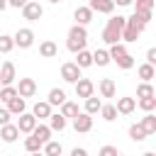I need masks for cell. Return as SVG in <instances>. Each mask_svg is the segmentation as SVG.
<instances>
[{
	"label": "cell",
	"instance_id": "cell-1",
	"mask_svg": "<svg viewBox=\"0 0 156 156\" xmlns=\"http://www.w3.org/2000/svg\"><path fill=\"white\" fill-rule=\"evenodd\" d=\"M124 22H127V17H122V15H112V17L107 20L105 29H102V41H105V44H115V41H119Z\"/></svg>",
	"mask_w": 156,
	"mask_h": 156
},
{
	"label": "cell",
	"instance_id": "cell-2",
	"mask_svg": "<svg viewBox=\"0 0 156 156\" xmlns=\"http://www.w3.org/2000/svg\"><path fill=\"white\" fill-rule=\"evenodd\" d=\"M85 44H88V29H85V24H73L71 29H68V39H66V49L68 51H80V49H85Z\"/></svg>",
	"mask_w": 156,
	"mask_h": 156
},
{
	"label": "cell",
	"instance_id": "cell-3",
	"mask_svg": "<svg viewBox=\"0 0 156 156\" xmlns=\"http://www.w3.org/2000/svg\"><path fill=\"white\" fill-rule=\"evenodd\" d=\"M20 10H22V17H24L27 22H37V20H41V15H44V7L39 5V0H27Z\"/></svg>",
	"mask_w": 156,
	"mask_h": 156
},
{
	"label": "cell",
	"instance_id": "cell-4",
	"mask_svg": "<svg viewBox=\"0 0 156 156\" xmlns=\"http://www.w3.org/2000/svg\"><path fill=\"white\" fill-rule=\"evenodd\" d=\"M15 46H20V49H29L32 44H34V32L29 29V27H22V29H17L15 32Z\"/></svg>",
	"mask_w": 156,
	"mask_h": 156
},
{
	"label": "cell",
	"instance_id": "cell-5",
	"mask_svg": "<svg viewBox=\"0 0 156 156\" xmlns=\"http://www.w3.org/2000/svg\"><path fill=\"white\" fill-rule=\"evenodd\" d=\"M80 66L76 63V61H66L63 66H61V78L66 80V83H76L78 78H80Z\"/></svg>",
	"mask_w": 156,
	"mask_h": 156
},
{
	"label": "cell",
	"instance_id": "cell-6",
	"mask_svg": "<svg viewBox=\"0 0 156 156\" xmlns=\"http://www.w3.org/2000/svg\"><path fill=\"white\" fill-rule=\"evenodd\" d=\"M37 122H39V119H37L32 112H27V110H24L22 115H17V129H20V134H29Z\"/></svg>",
	"mask_w": 156,
	"mask_h": 156
},
{
	"label": "cell",
	"instance_id": "cell-7",
	"mask_svg": "<svg viewBox=\"0 0 156 156\" xmlns=\"http://www.w3.org/2000/svg\"><path fill=\"white\" fill-rule=\"evenodd\" d=\"M73 129L80 132V134L90 132V129H93V115H88V112H78V115L73 117Z\"/></svg>",
	"mask_w": 156,
	"mask_h": 156
},
{
	"label": "cell",
	"instance_id": "cell-8",
	"mask_svg": "<svg viewBox=\"0 0 156 156\" xmlns=\"http://www.w3.org/2000/svg\"><path fill=\"white\" fill-rule=\"evenodd\" d=\"M17 95H22V98H34V95H37V80H34V78H20V83H17Z\"/></svg>",
	"mask_w": 156,
	"mask_h": 156
},
{
	"label": "cell",
	"instance_id": "cell-9",
	"mask_svg": "<svg viewBox=\"0 0 156 156\" xmlns=\"http://www.w3.org/2000/svg\"><path fill=\"white\" fill-rule=\"evenodd\" d=\"M73 85H76V95H78V98H83V100H85L88 95H93V93H95V83H93L90 78H83V76H80Z\"/></svg>",
	"mask_w": 156,
	"mask_h": 156
},
{
	"label": "cell",
	"instance_id": "cell-10",
	"mask_svg": "<svg viewBox=\"0 0 156 156\" xmlns=\"http://www.w3.org/2000/svg\"><path fill=\"white\" fill-rule=\"evenodd\" d=\"M15 78H17V73H15V63H12V61H5V63L0 66V83H2V85H12Z\"/></svg>",
	"mask_w": 156,
	"mask_h": 156
},
{
	"label": "cell",
	"instance_id": "cell-11",
	"mask_svg": "<svg viewBox=\"0 0 156 156\" xmlns=\"http://www.w3.org/2000/svg\"><path fill=\"white\" fill-rule=\"evenodd\" d=\"M17 136H20V129H17V124H0V139L5 141V144H12V141H17Z\"/></svg>",
	"mask_w": 156,
	"mask_h": 156
},
{
	"label": "cell",
	"instance_id": "cell-12",
	"mask_svg": "<svg viewBox=\"0 0 156 156\" xmlns=\"http://www.w3.org/2000/svg\"><path fill=\"white\" fill-rule=\"evenodd\" d=\"M93 10L88 7V5H80V7H76V12H73V20H76V24H90L93 22Z\"/></svg>",
	"mask_w": 156,
	"mask_h": 156
},
{
	"label": "cell",
	"instance_id": "cell-13",
	"mask_svg": "<svg viewBox=\"0 0 156 156\" xmlns=\"http://www.w3.org/2000/svg\"><path fill=\"white\" fill-rule=\"evenodd\" d=\"M88 7H90L93 12H100V15H112L115 2H112V0H90Z\"/></svg>",
	"mask_w": 156,
	"mask_h": 156
},
{
	"label": "cell",
	"instance_id": "cell-14",
	"mask_svg": "<svg viewBox=\"0 0 156 156\" xmlns=\"http://www.w3.org/2000/svg\"><path fill=\"white\" fill-rule=\"evenodd\" d=\"M98 90H100L102 98H115V95H117V85H115L112 78H102V80L98 83Z\"/></svg>",
	"mask_w": 156,
	"mask_h": 156
},
{
	"label": "cell",
	"instance_id": "cell-15",
	"mask_svg": "<svg viewBox=\"0 0 156 156\" xmlns=\"http://www.w3.org/2000/svg\"><path fill=\"white\" fill-rule=\"evenodd\" d=\"M115 107H117V115H132L136 110V100L134 98H119Z\"/></svg>",
	"mask_w": 156,
	"mask_h": 156
},
{
	"label": "cell",
	"instance_id": "cell-16",
	"mask_svg": "<svg viewBox=\"0 0 156 156\" xmlns=\"http://www.w3.org/2000/svg\"><path fill=\"white\" fill-rule=\"evenodd\" d=\"M32 115H34L37 119H49V115H51V105H49L46 100H39V102H34Z\"/></svg>",
	"mask_w": 156,
	"mask_h": 156
},
{
	"label": "cell",
	"instance_id": "cell-17",
	"mask_svg": "<svg viewBox=\"0 0 156 156\" xmlns=\"http://www.w3.org/2000/svg\"><path fill=\"white\" fill-rule=\"evenodd\" d=\"M7 110H10V115H22V112L27 110L24 98H22V95H15L12 100H7Z\"/></svg>",
	"mask_w": 156,
	"mask_h": 156
},
{
	"label": "cell",
	"instance_id": "cell-18",
	"mask_svg": "<svg viewBox=\"0 0 156 156\" xmlns=\"http://www.w3.org/2000/svg\"><path fill=\"white\" fill-rule=\"evenodd\" d=\"M139 34H141V32H139L134 24H127V22H124V27H122V37H119V39L127 41V44H132V41L139 39Z\"/></svg>",
	"mask_w": 156,
	"mask_h": 156
},
{
	"label": "cell",
	"instance_id": "cell-19",
	"mask_svg": "<svg viewBox=\"0 0 156 156\" xmlns=\"http://www.w3.org/2000/svg\"><path fill=\"white\" fill-rule=\"evenodd\" d=\"M56 54H58V46H56L51 39H46V41L39 44V56H44V58H54Z\"/></svg>",
	"mask_w": 156,
	"mask_h": 156
},
{
	"label": "cell",
	"instance_id": "cell-20",
	"mask_svg": "<svg viewBox=\"0 0 156 156\" xmlns=\"http://www.w3.org/2000/svg\"><path fill=\"white\" fill-rule=\"evenodd\" d=\"M29 134H34V136L44 144V141H49V139H51V127H49V124H39V122H37V124H34V129H32Z\"/></svg>",
	"mask_w": 156,
	"mask_h": 156
},
{
	"label": "cell",
	"instance_id": "cell-21",
	"mask_svg": "<svg viewBox=\"0 0 156 156\" xmlns=\"http://www.w3.org/2000/svg\"><path fill=\"white\" fill-rule=\"evenodd\" d=\"M58 107H61V115H63L66 119H68V117L73 119V117H76V115L80 112V110H78V102H73V100H63V102H61Z\"/></svg>",
	"mask_w": 156,
	"mask_h": 156
},
{
	"label": "cell",
	"instance_id": "cell-22",
	"mask_svg": "<svg viewBox=\"0 0 156 156\" xmlns=\"http://www.w3.org/2000/svg\"><path fill=\"white\" fill-rule=\"evenodd\" d=\"M49 127H51V132H63L66 129V117L61 115V112H51L49 115Z\"/></svg>",
	"mask_w": 156,
	"mask_h": 156
},
{
	"label": "cell",
	"instance_id": "cell-23",
	"mask_svg": "<svg viewBox=\"0 0 156 156\" xmlns=\"http://www.w3.org/2000/svg\"><path fill=\"white\" fill-rule=\"evenodd\" d=\"M112 58H110V54H107V49H95L93 51V66H107Z\"/></svg>",
	"mask_w": 156,
	"mask_h": 156
},
{
	"label": "cell",
	"instance_id": "cell-24",
	"mask_svg": "<svg viewBox=\"0 0 156 156\" xmlns=\"http://www.w3.org/2000/svg\"><path fill=\"white\" fill-rule=\"evenodd\" d=\"M63 100H66V93H63L61 88H51V90H49V98H46V102H49L51 107H58Z\"/></svg>",
	"mask_w": 156,
	"mask_h": 156
},
{
	"label": "cell",
	"instance_id": "cell-25",
	"mask_svg": "<svg viewBox=\"0 0 156 156\" xmlns=\"http://www.w3.org/2000/svg\"><path fill=\"white\" fill-rule=\"evenodd\" d=\"M100 105H102V100L95 98V93H93V95L85 98V110H83V112H88V115H98V112H100Z\"/></svg>",
	"mask_w": 156,
	"mask_h": 156
},
{
	"label": "cell",
	"instance_id": "cell-26",
	"mask_svg": "<svg viewBox=\"0 0 156 156\" xmlns=\"http://www.w3.org/2000/svg\"><path fill=\"white\" fill-rule=\"evenodd\" d=\"M100 115H102L105 122H115V119H117V107L110 105V102H102V105H100Z\"/></svg>",
	"mask_w": 156,
	"mask_h": 156
},
{
	"label": "cell",
	"instance_id": "cell-27",
	"mask_svg": "<svg viewBox=\"0 0 156 156\" xmlns=\"http://www.w3.org/2000/svg\"><path fill=\"white\" fill-rule=\"evenodd\" d=\"M139 124L144 127V132H146V134H154V132H156V115H154V112H146V115L141 117V122H139Z\"/></svg>",
	"mask_w": 156,
	"mask_h": 156
},
{
	"label": "cell",
	"instance_id": "cell-28",
	"mask_svg": "<svg viewBox=\"0 0 156 156\" xmlns=\"http://www.w3.org/2000/svg\"><path fill=\"white\" fill-rule=\"evenodd\" d=\"M41 151H44V154H49V156H61V151H63V146H61L58 141H54V139H49V141H44V144H41Z\"/></svg>",
	"mask_w": 156,
	"mask_h": 156
},
{
	"label": "cell",
	"instance_id": "cell-29",
	"mask_svg": "<svg viewBox=\"0 0 156 156\" xmlns=\"http://www.w3.org/2000/svg\"><path fill=\"white\" fill-rule=\"evenodd\" d=\"M76 63L80 66V68H88V66H93V54L88 51V49H80V51H76Z\"/></svg>",
	"mask_w": 156,
	"mask_h": 156
},
{
	"label": "cell",
	"instance_id": "cell-30",
	"mask_svg": "<svg viewBox=\"0 0 156 156\" xmlns=\"http://www.w3.org/2000/svg\"><path fill=\"white\" fill-rule=\"evenodd\" d=\"M136 73H139L141 80H151V78L156 76V68H154V63H141V66L136 68Z\"/></svg>",
	"mask_w": 156,
	"mask_h": 156
},
{
	"label": "cell",
	"instance_id": "cell-31",
	"mask_svg": "<svg viewBox=\"0 0 156 156\" xmlns=\"http://www.w3.org/2000/svg\"><path fill=\"white\" fill-rule=\"evenodd\" d=\"M107 54H110V58H112V61H115V58H119L122 54H127V46H124V41H115V44H110Z\"/></svg>",
	"mask_w": 156,
	"mask_h": 156
},
{
	"label": "cell",
	"instance_id": "cell-32",
	"mask_svg": "<svg viewBox=\"0 0 156 156\" xmlns=\"http://www.w3.org/2000/svg\"><path fill=\"white\" fill-rule=\"evenodd\" d=\"M136 105L144 110V112H154L156 110V95H149V98H139Z\"/></svg>",
	"mask_w": 156,
	"mask_h": 156
},
{
	"label": "cell",
	"instance_id": "cell-33",
	"mask_svg": "<svg viewBox=\"0 0 156 156\" xmlns=\"http://www.w3.org/2000/svg\"><path fill=\"white\" fill-rule=\"evenodd\" d=\"M146 136H149V134L144 132L141 124H132V127H129V139H132V141H144Z\"/></svg>",
	"mask_w": 156,
	"mask_h": 156
},
{
	"label": "cell",
	"instance_id": "cell-34",
	"mask_svg": "<svg viewBox=\"0 0 156 156\" xmlns=\"http://www.w3.org/2000/svg\"><path fill=\"white\" fill-rule=\"evenodd\" d=\"M24 151H29V154H37V151H41V141H39L34 134H29V136L24 139Z\"/></svg>",
	"mask_w": 156,
	"mask_h": 156
},
{
	"label": "cell",
	"instance_id": "cell-35",
	"mask_svg": "<svg viewBox=\"0 0 156 156\" xmlns=\"http://www.w3.org/2000/svg\"><path fill=\"white\" fill-rule=\"evenodd\" d=\"M149 95H156V90H154V85L149 80H141L139 88H136V98H149Z\"/></svg>",
	"mask_w": 156,
	"mask_h": 156
},
{
	"label": "cell",
	"instance_id": "cell-36",
	"mask_svg": "<svg viewBox=\"0 0 156 156\" xmlns=\"http://www.w3.org/2000/svg\"><path fill=\"white\" fill-rule=\"evenodd\" d=\"M15 49V39L10 34H0V54H10Z\"/></svg>",
	"mask_w": 156,
	"mask_h": 156
},
{
	"label": "cell",
	"instance_id": "cell-37",
	"mask_svg": "<svg viewBox=\"0 0 156 156\" xmlns=\"http://www.w3.org/2000/svg\"><path fill=\"white\" fill-rule=\"evenodd\" d=\"M115 63H117L119 68H124V71H129V68L134 66V56H132V54L127 51V54H122L119 58H115Z\"/></svg>",
	"mask_w": 156,
	"mask_h": 156
},
{
	"label": "cell",
	"instance_id": "cell-38",
	"mask_svg": "<svg viewBox=\"0 0 156 156\" xmlns=\"http://www.w3.org/2000/svg\"><path fill=\"white\" fill-rule=\"evenodd\" d=\"M15 95H17V88H15V85H2V90H0V102L12 100Z\"/></svg>",
	"mask_w": 156,
	"mask_h": 156
},
{
	"label": "cell",
	"instance_id": "cell-39",
	"mask_svg": "<svg viewBox=\"0 0 156 156\" xmlns=\"http://www.w3.org/2000/svg\"><path fill=\"white\" fill-rule=\"evenodd\" d=\"M134 2V10L139 12H151L154 10V0H132Z\"/></svg>",
	"mask_w": 156,
	"mask_h": 156
},
{
	"label": "cell",
	"instance_id": "cell-40",
	"mask_svg": "<svg viewBox=\"0 0 156 156\" xmlns=\"http://www.w3.org/2000/svg\"><path fill=\"white\" fill-rule=\"evenodd\" d=\"M119 151H117V146H102L100 149V156H117Z\"/></svg>",
	"mask_w": 156,
	"mask_h": 156
},
{
	"label": "cell",
	"instance_id": "cell-41",
	"mask_svg": "<svg viewBox=\"0 0 156 156\" xmlns=\"http://www.w3.org/2000/svg\"><path fill=\"white\" fill-rule=\"evenodd\" d=\"M10 117H12V115H10V110H7V107H0V124H7V122H10Z\"/></svg>",
	"mask_w": 156,
	"mask_h": 156
},
{
	"label": "cell",
	"instance_id": "cell-42",
	"mask_svg": "<svg viewBox=\"0 0 156 156\" xmlns=\"http://www.w3.org/2000/svg\"><path fill=\"white\" fill-rule=\"evenodd\" d=\"M146 63H156V49H154V46L146 51Z\"/></svg>",
	"mask_w": 156,
	"mask_h": 156
},
{
	"label": "cell",
	"instance_id": "cell-43",
	"mask_svg": "<svg viewBox=\"0 0 156 156\" xmlns=\"http://www.w3.org/2000/svg\"><path fill=\"white\" fill-rule=\"evenodd\" d=\"M24 2H27V0H7V7H17V10H20Z\"/></svg>",
	"mask_w": 156,
	"mask_h": 156
},
{
	"label": "cell",
	"instance_id": "cell-44",
	"mask_svg": "<svg viewBox=\"0 0 156 156\" xmlns=\"http://www.w3.org/2000/svg\"><path fill=\"white\" fill-rule=\"evenodd\" d=\"M85 154H88V151H85V149H78V146L71 151V156H85Z\"/></svg>",
	"mask_w": 156,
	"mask_h": 156
},
{
	"label": "cell",
	"instance_id": "cell-45",
	"mask_svg": "<svg viewBox=\"0 0 156 156\" xmlns=\"http://www.w3.org/2000/svg\"><path fill=\"white\" fill-rule=\"evenodd\" d=\"M115 5H119V7H127V5H132V0H112Z\"/></svg>",
	"mask_w": 156,
	"mask_h": 156
},
{
	"label": "cell",
	"instance_id": "cell-46",
	"mask_svg": "<svg viewBox=\"0 0 156 156\" xmlns=\"http://www.w3.org/2000/svg\"><path fill=\"white\" fill-rule=\"evenodd\" d=\"M2 10H7V0H0V12Z\"/></svg>",
	"mask_w": 156,
	"mask_h": 156
},
{
	"label": "cell",
	"instance_id": "cell-47",
	"mask_svg": "<svg viewBox=\"0 0 156 156\" xmlns=\"http://www.w3.org/2000/svg\"><path fill=\"white\" fill-rule=\"evenodd\" d=\"M49 2H54V5H58V2H61V0H49Z\"/></svg>",
	"mask_w": 156,
	"mask_h": 156
}]
</instances>
